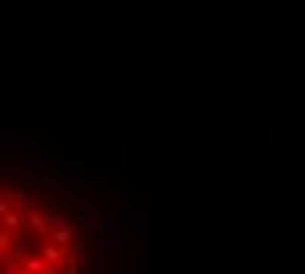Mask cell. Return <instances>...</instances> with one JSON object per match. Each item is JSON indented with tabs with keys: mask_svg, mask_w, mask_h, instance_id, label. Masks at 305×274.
<instances>
[{
	"mask_svg": "<svg viewBox=\"0 0 305 274\" xmlns=\"http://www.w3.org/2000/svg\"><path fill=\"white\" fill-rule=\"evenodd\" d=\"M40 256L53 267V264H58V259H61V248H58V245H53V243H45L40 248Z\"/></svg>",
	"mask_w": 305,
	"mask_h": 274,
	"instance_id": "cell-1",
	"label": "cell"
},
{
	"mask_svg": "<svg viewBox=\"0 0 305 274\" xmlns=\"http://www.w3.org/2000/svg\"><path fill=\"white\" fill-rule=\"evenodd\" d=\"M71 237H74V230H71V227H66V224H61V227H55V230H53V240L58 243V245L71 243Z\"/></svg>",
	"mask_w": 305,
	"mask_h": 274,
	"instance_id": "cell-2",
	"label": "cell"
}]
</instances>
